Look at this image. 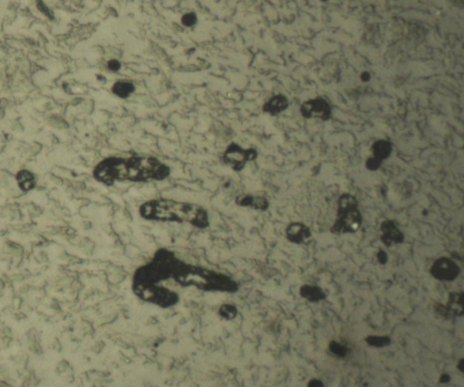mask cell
<instances>
[{
	"label": "cell",
	"mask_w": 464,
	"mask_h": 387,
	"mask_svg": "<svg viewBox=\"0 0 464 387\" xmlns=\"http://www.w3.org/2000/svg\"><path fill=\"white\" fill-rule=\"evenodd\" d=\"M16 180L20 188L23 191H29L35 187V177L32 173L27 170H21L16 175Z\"/></svg>",
	"instance_id": "14"
},
{
	"label": "cell",
	"mask_w": 464,
	"mask_h": 387,
	"mask_svg": "<svg viewBox=\"0 0 464 387\" xmlns=\"http://www.w3.org/2000/svg\"><path fill=\"white\" fill-rule=\"evenodd\" d=\"M183 24L186 26H192V25H195L196 22H197V17L195 14L193 13H188L185 15L183 16Z\"/></svg>",
	"instance_id": "20"
},
{
	"label": "cell",
	"mask_w": 464,
	"mask_h": 387,
	"mask_svg": "<svg viewBox=\"0 0 464 387\" xmlns=\"http://www.w3.org/2000/svg\"><path fill=\"white\" fill-rule=\"evenodd\" d=\"M288 106V101L286 100L285 96L283 95H276L274 97H272L268 102H267L264 107H263V110L264 112H266L267 113H270V114H278V113H281L283 111H285Z\"/></svg>",
	"instance_id": "11"
},
{
	"label": "cell",
	"mask_w": 464,
	"mask_h": 387,
	"mask_svg": "<svg viewBox=\"0 0 464 387\" xmlns=\"http://www.w3.org/2000/svg\"><path fill=\"white\" fill-rule=\"evenodd\" d=\"M372 149L374 153V157L378 159L379 161H382L390 156L392 145L386 140H378L374 143Z\"/></svg>",
	"instance_id": "13"
},
{
	"label": "cell",
	"mask_w": 464,
	"mask_h": 387,
	"mask_svg": "<svg viewBox=\"0 0 464 387\" xmlns=\"http://www.w3.org/2000/svg\"><path fill=\"white\" fill-rule=\"evenodd\" d=\"M381 229L383 231L382 240L387 246L394 244H400L404 241V236L401 231L391 221H385L383 223Z\"/></svg>",
	"instance_id": "9"
},
{
	"label": "cell",
	"mask_w": 464,
	"mask_h": 387,
	"mask_svg": "<svg viewBox=\"0 0 464 387\" xmlns=\"http://www.w3.org/2000/svg\"><path fill=\"white\" fill-rule=\"evenodd\" d=\"M464 359H462L459 362V365H458V369H459L461 372H464Z\"/></svg>",
	"instance_id": "27"
},
{
	"label": "cell",
	"mask_w": 464,
	"mask_h": 387,
	"mask_svg": "<svg viewBox=\"0 0 464 387\" xmlns=\"http://www.w3.org/2000/svg\"><path fill=\"white\" fill-rule=\"evenodd\" d=\"M366 340L368 345L375 347V348L387 347L391 343V339L388 337H380V336H370L366 338Z\"/></svg>",
	"instance_id": "17"
},
{
	"label": "cell",
	"mask_w": 464,
	"mask_h": 387,
	"mask_svg": "<svg viewBox=\"0 0 464 387\" xmlns=\"http://www.w3.org/2000/svg\"><path fill=\"white\" fill-rule=\"evenodd\" d=\"M172 279L183 287H195L206 291L236 292L238 284L231 276L181 260Z\"/></svg>",
	"instance_id": "3"
},
{
	"label": "cell",
	"mask_w": 464,
	"mask_h": 387,
	"mask_svg": "<svg viewBox=\"0 0 464 387\" xmlns=\"http://www.w3.org/2000/svg\"><path fill=\"white\" fill-rule=\"evenodd\" d=\"M235 202L237 206L250 207L256 210H266L268 207V201L262 196H238Z\"/></svg>",
	"instance_id": "10"
},
{
	"label": "cell",
	"mask_w": 464,
	"mask_h": 387,
	"mask_svg": "<svg viewBox=\"0 0 464 387\" xmlns=\"http://www.w3.org/2000/svg\"><path fill=\"white\" fill-rule=\"evenodd\" d=\"M451 317L462 316L464 314V295L459 292H455L450 295L449 301L446 306Z\"/></svg>",
	"instance_id": "12"
},
{
	"label": "cell",
	"mask_w": 464,
	"mask_h": 387,
	"mask_svg": "<svg viewBox=\"0 0 464 387\" xmlns=\"http://www.w3.org/2000/svg\"><path fill=\"white\" fill-rule=\"evenodd\" d=\"M307 387H324V384L318 379H312L308 383Z\"/></svg>",
	"instance_id": "23"
},
{
	"label": "cell",
	"mask_w": 464,
	"mask_h": 387,
	"mask_svg": "<svg viewBox=\"0 0 464 387\" xmlns=\"http://www.w3.org/2000/svg\"><path fill=\"white\" fill-rule=\"evenodd\" d=\"M300 294L303 298L308 299L309 301H318L326 298V294L320 288L308 285L302 287Z\"/></svg>",
	"instance_id": "15"
},
{
	"label": "cell",
	"mask_w": 464,
	"mask_h": 387,
	"mask_svg": "<svg viewBox=\"0 0 464 387\" xmlns=\"http://www.w3.org/2000/svg\"><path fill=\"white\" fill-rule=\"evenodd\" d=\"M431 273L441 280H453L459 274V267L448 258H442L433 265Z\"/></svg>",
	"instance_id": "7"
},
{
	"label": "cell",
	"mask_w": 464,
	"mask_h": 387,
	"mask_svg": "<svg viewBox=\"0 0 464 387\" xmlns=\"http://www.w3.org/2000/svg\"><path fill=\"white\" fill-rule=\"evenodd\" d=\"M362 218L357 209V201L351 195L345 194L338 202V218L332 228L334 234H345L356 232L361 225Z\"/></svg>",
	"instance_id": "4"
},
{
	"label": "cell",
	"mask_w": 464,
	"mask_h": 387,
	"mask_svg": "<svg viewBox=\"0 0 464 387\" xmlns=\"http://www.w3.org/2000/svg\"><path fill=\"white\" fill-rule=\"evenodd\" d=\"M301 113L305 118H320L326 121L330 118L331 108L326 100L316 98L303 103Z\"/></svg>",
	"instance_id": "6"
},
{
	"label": "cell",
	"mask_w": 464,
	"mask_h": 387,
	"mask_svg": "<svg viewBox=\"0 0 464 387\" xmlns=\"http://www.w3.org/2000/svg\"><path fill=\"white\" fill-rule=\"evenodd\" d=\"M113 93L121 98H127L134 91V84L127 82H118L113 86Z\"/></svg>",
	"instance_id": "16"
},
{
	"label": "cell",
	"mask_w": 464,
	"mask_h": 387,
	"mask_svg": "<svg viewBox=\"0 0 464 387\" xmlns=\"http://www.w3.org/2000/svg\"><path fill=\"white\" fill-rule=\"evenodd\" d=\"M108 67L113 71H117L121 67V64L116 60H111L108 63Z\"/></svg>",
	"instance_id": "22"
},
{
	"label": "cell",
	"mask_w": 464,
	"mask_h": 387,
	"mask_svg": "<svg viewBox=\"0 0 464 387\" xmlns=\"http://www.w3.org/2000/svg\"><path fill=\"white\" fill-rule=\"evenodd\" d=\"M257 156V151L255 149H243L237 144L232 143L224 153L223 161L231 166L235 171H240L247 161L254 160Z\"/></svg>",
	"instance_id": "5"
},
{
	"label": "cell",
	"mask_w": 464,
	"mask_h": 387,
	"mask_svg": "<svg viewBox=\"0 0 464 387\" xmlns=\"http://www.w3.org/2000/svg\"><path fill=\"white\" fill-rule=\"evenodd\" d=\"M377 258H378V260H379L381 263H385L386 260H387V256L385 255V252H383V251H381L380 253L378 254Z\"/></svg>",
	"instance_id": "24"
},
{
	"label": "cell",
	"mask_w": 464,
	"mask_h": 387,
	"mask_svg": "<svg viewBox=\"0 0 464 387\" xmlns=\"http://www.w3.org/2000/svg\"><path fill=\"white\" fill-rule=\"evenodd\" d=\"M450 380H451V377H450L449 375H447V374H444V375L441 377V378H440V382L443 383V384L448 383Z\"/></svg>",
	"instance_id": "25"
},
{
	"label": "cell",
	"mask_w": 464,
	"mask_h": 387,
	"mask_svg": "<svg viewBox=\"0 0 464 387\" xmlns=\"http://www.w3.org/2000/svg\"><path fill=\"white\" fill-rule=\"evenodd\" d=\"M288 240L296 244H308L311 240L310 231L302 224H291L286 229Z\"/></svg>",
	"instance_id": "8"
},
{
	"label": "cell",
	"mask_w": 464,
	"mask_h": 387,
	"mask_svg": "<svg viewBox=\"0 0 464 387\" xmlns=\"http://www.w3.org/2000/svg\"><path fill=\"white\" fill-rule=\"evenodd\" d=\"M220 314L224 319H232L237 316V309L233 305L225 304L221 307Z\"/></svg>",
	"instance_id": "19"
},
{
	"label": "cell",
	"mask_w": 464,
	"mask_h": 387,
	"mask_svg": "<svg viewBox=\"0 0 464 387\" xmlns=\"http://www.w3.org/2000/svg\"><path fill=\"white\" fill-rule=\"evenodd\" d=\"M361 78H362V80H363V81H365V82H367V81H368V80L370 79V74H368L367 72H365V73H363V74H362V75H361Z\"/></svg>",
	"instance_id": "26"
},
{
	"label": "cell",
	"mask_w": 464,
	"mask_h": 387,
	"mask_svg": "<svg viewBox=\"0 0 464 387\" xmlns=\"http://www.w3.org/2000/svg\"><path fill=\"white\" fill-rule=\"evenodd\" d=\"M139 214L144 220L189 224L199 229L210 226L208 211L203 206L173 199L158 198L143 203Z\"/></svg>",
	"instance_id": "2"
},
{
	"label": "cell",
	"mask_w": 464,
	"mask_h": 387,
	"mask_svg": "<svg viewBox=\"0 0 464 387\" xmlns=\"http://www.w3.org/2000/svg\"><path fill=\"white\" fill-rule=\"evenodd\" d=\"M170 174L171 169L167 165L149 156L107 157L94 170V178L106 186H112L117 181L163 180Z\"/></svg>",
	"instance_id": "1"
},
{
	"label": "cell",
	"mask_w": 464,
	"mask_h": 387,
	"mask_svg": "<svg viewBox=\"0 0 464 387\" xmlns=\"http://www.w3.org/2000/svg\"><path fill=\"white\" fill-rule=\"evenodd\" d=\"M329 350L331 351V353L334 354L336 357L338 358H345L346 355H347V348L343 346L342 344L338 343V342H336V341H332L330 344H329Z\"/></svg>",
	"instance_id": "18"
},
{
	"label": "cell",
	"mask_w": 464,
	"mask_h": 387,
	"mask_svg": "<svg viewBox=\"0 0 464 387\" xmlns=\"http://www.w3.org/2000/svg\"><path fill=\"white\" fill-rule=\"evenodd\" d=\"M381 161H379L378 159H376L375 157H371V158H368V160L366 161V167L368 169L370 170H375L377 169L378 167H380Z\"/></svg>",
	"instance_id": "21"
}]
</instances>
